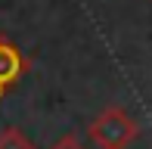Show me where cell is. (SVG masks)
Wrapping results in <instances>:
<instances>
[{
    "label": "cell",
    "mask_w": 152,
    "mask_h": 149,
    "mask_svg": "<svg viewBox=\"0 0 152 149\" xmlns=\"http://www.w3.org/2000/svg\"><path fill=\"white\" fill-rule=\"evenodd\" d=\"M25 69H28V62H25L22 50H19L16 44L0 37V96H6V93L19 84V78L25 74Z\"/></svg>",
    "instance_id": "2"
},
{
    "label": "cell",
    "mask_w": 152,
    "mask_h": 149,
    "mask_svg": "<svg viewBox=\"0 0 152 149\" xmlns=\"http://www.w3.org/2000/svg\"><path fill=\"white\" fill-rule=\"evenodd\" d=\"M87 137H90V143L96 149H127L140 137V124L130 112L118 109V106H109L87 124Z\"/></svg>",
    "instance_id": "1"
},
{
    "label": "cell",
    "mask_w": 152,
    "mask_h": 149,
    "mask_svg": "<svg viewBox=\"0 0 152 149\" xmlns=\"http://www.w3.org/2000/svg\"><path fill=\"white\" fill-rule=\"evenodd\" d=\"M0 149H37V146H34V140L25 131L6 127V131H0Z\"/></svg>",
    "instance_id": "3"
},
{
    "label": "cell",
    "mask_w": 152,
    "mask_h": 149,
    "mask_svg": "<svg viewBox=\"0 0 152 149\" xmlns=\"http://www.w3.org/2000/svg\"><path fill=\"white\" fill-rule=\"evenodd\" d=\"M50 149H84V143H81L78 137H72V134H65V137H59Z\"/></svg>",
    "instance_id": "4"
}]
</instances>
